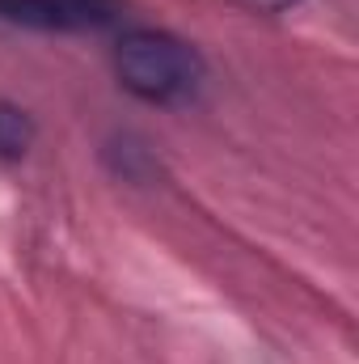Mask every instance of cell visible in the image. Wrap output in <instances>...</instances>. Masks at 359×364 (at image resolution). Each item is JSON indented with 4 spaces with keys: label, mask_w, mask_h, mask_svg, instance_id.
Returning a JSON list of instances; mask_svg holds the SVG:
<instances>
[{
    "label": "cell",
    "mask_w": 359,
    "mask_h": 364,
    "mask_svg": "<svg viewBox=\"0 0 359 364\" xmlns=\"http://www.w3.org/2000/svg\"><path fill=\"white\" fill-rule=\"evenodd\" d=\"M114 73L123 90L153 106L190 102L203 85V55L170 30H127L114 47Z\"/></svg>",
    "instance_id": "obj_1"
},
{
    "label": "cell",
    "mask_w": 359,
    "mask_h": 364,
    "mask_svg": "<svg viewBox=\"0 0 359 364\" xmlns=\"http://www.w3.org/2000/svg\"><path fill=\"white\" fill-rule=\"evenodd\" d=\"M0 17L30 30H101L118 17V0H0Z\"/></svg>",
    "instance_id": "obj_2"
},
{
    "label": "cell",
    "mask_w": 359,
    "mask_h": 364,
    "mask_svg": "<svg viewBox=\"0 0 359 364\" xmlns=\"http://www.w3.org/2000/svg\"><path fill=\"white\" fill-rule=\"evenodd\" d=\"M34 144V123L21 106L0 102V161H21Z\"/></svg>",
    "instance_id": "obj_3"
},
{
    "label": "cell",
    "mask_w": 359,
    "mask_h": 364,
    "mask_svg": "<svg viewBox=\"0 0 359 364\" xmlns=\"http://www.w3.org/2000/svg\"><path fill=\"white\" fill-rule=\"evenodd\" d=\"M254 4H263V9H292V4H300V0H254Z\"/></svg>",
    "instance_id": "obj_4"
}]
</instances>
